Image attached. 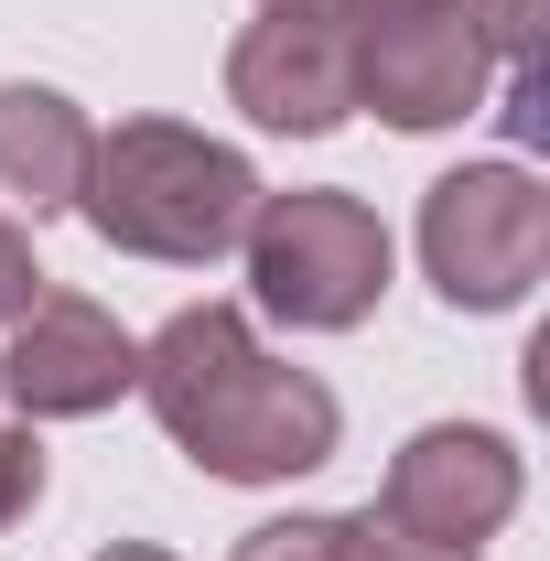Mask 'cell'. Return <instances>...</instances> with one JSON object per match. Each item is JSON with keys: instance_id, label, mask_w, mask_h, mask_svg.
Listing matches in <instances>:
<instances>
[{"instance_id": "6da1fadb", "label": "cell", "mask_w": 550, "mask_h": 561, "mask_svg": "<svg viewBox=\"0 0 550 561\" xmlns=\"http://www.w3.org/2000/svg\"><path fill=\"white\" fill-rule=\"evenodd\" d=\"M130 173H173V195H119V206H98L108 238H130V249H173V260H206L238 238V216H249V173L227 162V151H195V140L173 130H130L108 151V184H130Z\"/></svg>"}, {"instance_id": "7a4b0ae2", "label": "cell", "mask_w": 550, "mask_h": 561, "mask_svg": "<svg viewBox=\"0 0 550 561\" xmlns=\"http://www.w3.org/2000/svg\"><path fill=\"white\" fill-rule=\"evenodd\" d=\"M260 280H271L280 313L345 324V313L367 302V280H378V238H367L345 206H291L271 238H260Z\"/></svg>"}, {"instance_id": "3957f363", "label": "cell", "mask_w": 550, "mask_h": 561, "mask_svg": "<svg viewBox=\"0 0 550 561\" xmlns=\"http://www.w3.org/2000/svg\"><path fill=\"white\" fill-rule=\"evenodd\" d=\"M22 486H33V454H22V443H0V507H11Z\"/></svg>"}]
</instances>
